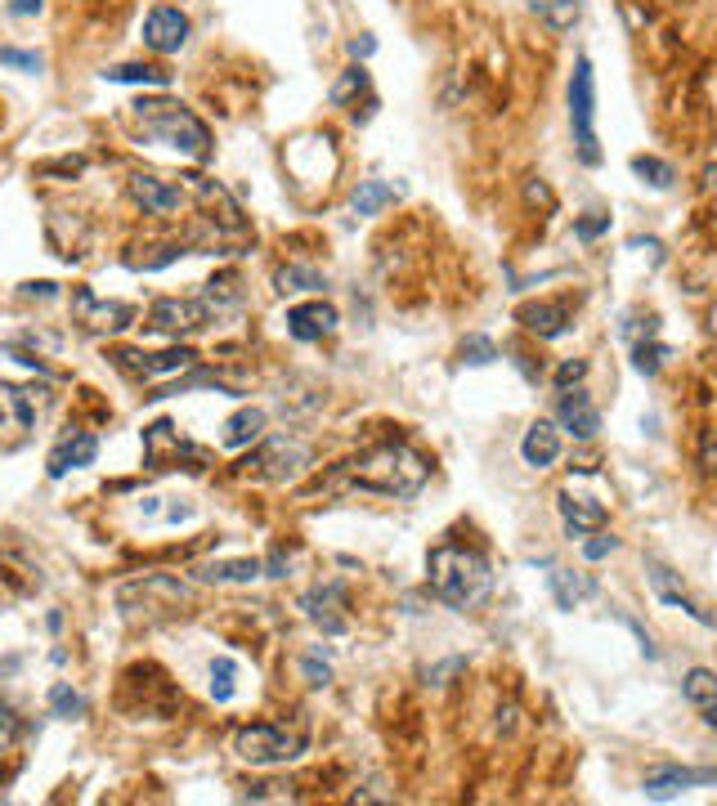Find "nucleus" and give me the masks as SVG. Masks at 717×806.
I'll return each instance as SVG.
<instances>
[{
	"instance_id": "obj_1",
	"label": "nucleus",
	"mask_w": 717,
	"mask_h": 806,
	"mask_svg": "<svg viewBox=\"0 0 717 806\" xmlns=\"http://www.w3.org/2000/svg\"><path fill=\"white\" fill-rule=\"evenodd\" d=\"M337 480L346 489L377 493V498H417L430 480V466L408 444H381V448H368L355 462H346L337 470Z\"/></svg>"
},
{
	"instance_id": "obj_2",
	"label": "nucleus",
	"mask_w": 717,
	"mask_h": 806,
	"mask_svg": "<svg viewBox=\"0 0 717 806\" xmlns=\"http://www.w3.org/2000/svg\"><path fill=\"white\" fill-rule=\"evenodd\" d=\"M426 579H430V592H436L449 609H475V605H485V596L494 587L489 560L475 551V547H462V542H440L436 551H430Z\"/></svg>"
},
{
	"instance_id": "obj_3",
	"label": "nucleus",
	"mask_w": 717,
	"mask_h": 806,
	"mask_svg": "<svg viewBox=\"0 0 717 806\" xmlns=\"http://www.w3.org/2000/svg\"><path fill=\"white\" fill-rule=\"evenodd\" d=\"M135 108V126L143 130V139H158V144L184 153L188 162H207L211 157V130L175 100H139Z\"/></svg>"
},
{
	"instance_id": "obj_4",
	"label": "nucleus",
	"mask_w": 717,
	"mask_h": 806,
	"mask_svg": "<svg viewBox=\"0 0 717 806\" xmlns=\"http://www.w3.org/2000/svg\"><path fill=\"white\" fill-rule=\"evenodd\" d=\"M188 600H194V587L171 574H143L117 592V609L126 619H139V614H175Z\"/></svg>"
},
{
	"instance_id": "obj_5",
	"label": "nucleus",
	"mask_w": 717,
	"mask_h": 806,
	"mask_svg": "<svg viewBox=\"0 0 717 806\" xmlns=\"http://www.w3.org/2000/svg\"><path fill=\"white\" fill-rule=\"evenodd\" d=\"M592 117H597L592 63H588V59H579V63H574V77H569V126H574V149H579V162H583V166H597V162H601Z\"/></svg>"
},
{
	"instance_id": "obj_6",
	"label": "nucleus",
	"mask_w": 717,
	"mask_h": 806,
	"mask_svg": "<svg viewBox=\"0 0 717 806\" xmlns=\"http://www.w3.org/2000/svg\"><path fill=\"white\" fill-rule=\"evenodd\" d=\"M305 466H310V448L301 440L274 435V440H261V448L243 462V476H256L265 484H287V480H297Z\"/></svg>"
},
{
	"instance_id": "obj_7",
	"label": "nucleus",
	"mask_w": 717,
	"mask_h": 806,
	"mask_svg": "<svg viewBox=\"0 0 717 806\" xmlns=\"http://www.w3.org/2000/svg\"><path fill=\"white\" fill-rule=\"evenodd\" d=\"M233 752L252 767H278V762H292L301 752V739L274 722H256V726H243L233 735Z\"/></svg>"
},
{
	"instance_id": "obj_8",
	"label": "nucleus",
	"mask_w": 717,
	"mask_h": 806,
	"mask_svg": "<svg viewBox=\"0 0 717 806\" xmlns=\"http://www.w3.org/2000/svg\"><path fill=\"white\" fill-rule=\"evenodd\" d=\"M211 323V305L203 301H184V296H166L149 309V327L162 331V337H194Z\"/></svg>"
},
{
	"instance_id": "obj_9",
	"label": "nucleus",
	"mask_w": 717,
	"mask_h": 806,
	"mask_svg": "<svg viewBox=\"0 0 717 806\" xmlns=\"http://www.w3.org/2000/svg\"><path fill=\"white\" fill-rule=\"evenodd\" d=\"M45 390H36V386H10V382H0V435L5 440H23L32 425H36V417H41V399Z\"/></svg>"
},
{
	"instance_id": "obj_10",
	"label": "nucleus",
	"mask_w": 717,
	"mask_h": 806,
	"mask_svg": "<svg viewBox=\"0 0 717 806\" xmlns=\"http://www.w3.org/2000/svg\"><path fill=\"white\" fill-rule=\"evenodd\" d=\"M143 457H149L153 470H175V462H184V457L194 462L198 470L207 466V453L194 448V444H184V440L175 435L171 421H158V425H149V431H143Z\"/></svg>"
},
{
	"instance_id": "obj_11",
	"label": "nucleus",
	"mask_w": 717,
	"mask_h": 806,
	"mask_svg": "<svg viewBox=\"0 0 717 806\" xmlns=\"http://www.w3.org/2000/svg\"><path fill=\"white\" fill-rule=\"evenodd\" d=\"M108 359H113L122 372L139 376V382H158V376H175V372H184V367H194V350H184V346H175V350H162V354H143V350H113Z\"/></svg>"
},
{
	"instance_id": "obj_12",
	"label": "nucleus",
	"mask_w": 717,
	"mask_h": 806,
	"mask_svg": "<svg viewBox=\"0 0 717 806\" xmlns=\"http://www.w3.org/2000/svg\"><path fill=\"white\" fill-rule=\"evenodd\" d=\"M135 318V309L126 301H100L90 288H72V323H81L85 331H122Z\"/></svg>"
},
{
	"instance_id": "obj_13",
	"label": "nucleus",
	"mask_w": 717,
	"mask_h": 806,
	"mask_svg": "<svg viewBox=\"0 0 717 806\" xmlns=\"http://www.w3.org/2000/svg\"><path fill=\"white\" fill-rule=\"evenodd\" d=\"M188 32H194V23H188V14L175 5H158L143 19V45H149L153 55H180L188 45Z\"/></svg>"
},
{
	"instance_id": "obj_14",
	"label": "nucleus",
	"mask_w": 717,
	"mask_h": 806,
	"mask_svg": "<svg viewBox=\"0 0 717 806\" xmlns=\"http://www.w3.org/2000/svg\"><path fill=\"white\" fill-rule=\"evenodd\" d=\"M130 198L143 207V215H175L184 207V188L162 175H130Z\"/></svg>"
},
{
	"instance_id": "obj_15",
	"label": "nucleus",
	"mask_w": 717,
	"mask_h": 806,
	"mask_svg": "<svg viewBox=\"0 0 717 806\" xmlns=\"http://www.w3.org/2000/svg\"><path fill=\"white\" fill-rule=\"evenodd\" d=\"M342 600H346L342 583H323V587L305 592L301 609H305V619H310V623H319V628H323L327 636H342V632L350 628V619L342 614Z\"/></svg>"
},
{
	"instance_id": "obj_16",
	"label": "nucleus",
	"mask_w": 717,
	"mask_h": 806,
	"mask_svg": "<svg viewBox=\"0 0 717 806\" xmlns=\"http://www.w3.org/2000/svg\"><path fill=\"white\" fill-rule=\"evenodd\" d=\"M337 323H342V314L327 301H305V305L287 309V331H292L297 341H323V337L337 331Z\"/></svg>"
},
{
	"instance_id": "obj_17",
	"label": "nucleus",
	"mask_w": 717,
	"mask_h": 806,
	"mask_svg": "<svg viewBox=\"0 0 717 806\" xmlns=\"http://www.w3.org/2000/svg\"><path fill=\"white\" fill-rule=\"evenodd\" d=\"M556 506H560V519H565L569 538H588V534H601L605 529V506L592 502V498H583V493H569L565 489L556 498Z\"/></svg>"
},
{
	"instance_id": "obj_18",
	"label": "nucleus",
	"mask_w": 717,
	"mask_h": 806,
	"mask_svg": "<svg viewBox=\"0 0 717 806\" xmlns=\"http://www.w3.org/2000/svg\"><path fill=\"white\" fill-rule=\"evenodd\" d=\"M94 453H100V440H94L90 431H72V435H63V440L55 444V453H50V462H45V470H50V480H63L68 470L90 466Z\"/></svg>"
},
{
	"instance_id": "obj_19",
	"label": "nucleus",
	"mask_w": 717,
	"mask_h": 806,
	"mask_svg": "<svg viewBox=\"0 0 717 806\" xmlns=\"http://www.w3.org/2000/svg\"><path fill=\"white\" fill-rule=\"evenodd\" d=\"M556 417H560V431H569L574 440H597V431H601V412L583 390H565Z\"/></svg>"
},
{
	"instance_id": "obj_20",
	"label": "nucleus",
	"mask_w": 717,
	"mask_h": 806,
	"mask_svg": "<svg viewBox=\"0 0 717 806\" xmlns=\"http://www.w3.org/2000/svg\"><path fill=\"white\" fill-rule=\"evenodd\" d=\"M530 331H539L543 341H556V337H565V331L574 327V314H569V305L565 301H539V305H524L520 314H516Z\"/></svg>"
},
{
	"instance_id": "obj_21",
	"label": "nucleus",
	"mask_w": 717,
	"mask_h": 806,
	"mask_svg": "<svg viewBox=\"0 0 717 806\" xmlns=\"http://www.w3.org/2000/svg\"><path fill=\"white\" fill-rule=\"evenodd\" d=\"M695 784H717V767H708V771H691V767H663V771L646 775V797L663 802V797H678L682 789H695Z\"/></svg>"
},
{
	"instance_id": "obj_22",
	"label": "nucleus",
	"mask_w": 717,
	"mask_h": 806,
	"mask_svg": "<svg viewBox=\"0 0 717 806\" xmlns=\"http://www.w3.org/2000/svg\"><path fill=\"white\" fill-rule=\"evenodd\" d=\"M520 457H524V466H534V470L556 466V457H560V431H556L552 421H534L530 431H524V440H520Z\"/></svg>"
},
{
	"instance_id": "obj_23",
	"label": "nucleus",
	"mask_w": 717,
	"mask_h": 806,
	"mask_svg": "<svg viewBox=\"0 0 717 806\" xmlns=\"http://www.w3.org/2000/svg\"><path fill=\"white\" fill-rule=\"evenodd\" d=\"M188 188L198 194V202L207 207V211H216L211 220H220L224 229H243V215H238V202L224 194V188L216 184V179H207V175H188Z\"/></svg>"
},
{
	"instance_id": "obj_24",
	"label": "nucleus",
	"mask_w": 717,
	"mask_h": 806,
	"mask_svg": "<svg viewBox=\"0 0 717 806\" xmlns=\"http://www.w3.org/2000/svg\"><path fill=\"white\" fill-rule=\"evenodd\" d=\"M261 574H265V564H261L256 556L207 560V564L198 569V579H203V583H252V579H261Z\"/></svg>"
},
{
	"instance_id": "obj_25",
	"label": "nucleus",
	"mask_w": 717,
	"mask_h": 806,
	"mask_svg": "<svg viewBox=\"0 0 717 806\" xmlns=\"http://www.w3.org/2000/svg\"><path fill=\"white\" fill-rule=\"evenodd\" d=\"M265 408H243V412H233L229 421H224V448H247V444H256L261 435H265Z\"/></svg>"
},
{
	"instance_id": "obj_26",
	"label": "nucleus",
	"mask_w": 717,
	"mask_h": 806,
	"mask_svg": "<svg viewBox=\"0 0 717 806\" xmlns=\"http://www.w3.org/2000/svg\"><path fill=\"white\" fill-rule=\"evenodd\" d=\"M650 583H655V592H659V600H663V605H678V609H686L691 619H695V623H704V628L713 623L708 614H704V609H699V605H695V600H691V596H686V592L673 583V574H668L663 564H650Z\"/></svg>"
},
{
	"instance_id": "obj_27",
	"label": "nucleus",
	"mask_w": 717,
	"mask_h": 806,
	"mask_svg": "<svg viewBox=\"0 0 717 806\" xmlns=\"http://www.w3.org/2000/svg\"><path fill=\"white\" fill-rule=\"evenodd\" d=\"M104 81H113V85H171V72H162L153 63H117V68H104Z\"/></svg>"
},
{
	"instance_id": "obj_28",
	"label": "nucleus",
	"mask_w": 717,
	"mask_h": 806,
	"mask_svg": "<svg viewBox=\"0 0 717 806\" xmlns=\"http://www.w3.org/2000/svg\"><path fill=\"white\" fill-rule=\"evenodd\" d=\"M400 198V188H391V184H381V179H363L359 188H355V198H350V207H355V215H377L381 207H391Z\"/></svg>"
},
{
	"instance_id": "obj_29",
	"label": "nucleus",
	"mask_w": 717,
	"mask_h": 806,
	"mask_svg": "<svg viewBox=\"0 0 717 806\" xmlns=\"http://www.w3.org/2000/svg\"><path fill=\"white\" fill-rule=\"evenodd\" d=\"M534 14L547 19V27L556 32H569L583 14V0H534Z\"/></svg>"
},
{
	"instance_id": "obj_30",
	"label": "nucleus",
	"mask_w": 717,
	"mask_h": 806,
	"mask_svg": "<svg viewBox=\"0 0 717 806\" xmlns=\"http://www.w3.org/2000/svg\"><path fill=\"white\" fill-rule=\"evenodd\" d=\"M552 592H556V605L560 609H574L583 596H592V579L569 574V569H556V574H552Z\"/></svg>"
},
{
	"instance_id": "obj_31",
	"label": "nucleus",
	"mask_w": 717,
	"mask_h": 806,
	"mask_svg": "<svg viewBox=\"0 0 717 806\" xmlns=\"http://www.w3.org/2000/svg\"><path fill=\"white\" fill-rule=\"evenodd\" d=\"M274 288H278L282 296H287V292H319V288H327V278H323L319 269H301V265H287V269H278Z\"/></svg>"
},
{
	"instance_id": "obj_32",
	"label": "nucleus",
	"mask_w": 717,
	"mask_h": 806,
	"mask_svg": "<svg viewBox=\"0 0 717 806\" xmlns=\"http://www.w3.org/2000/svg\"><path fill=\"white\" fill-rule=\"evenodd\" d=\"M682 694H686L691 703H713V699H717V673H708V668H691V673H686V681H682Z\"/></svg>"
},
{
	"instance_id": "obj_33",
	"label": "nucleus",
	"mask_w": 717,
	"mask_h": 806,
	"mask_svg": "<svg viewBox=\"0 0 717 806\" xmlns=\"http://www.w3.org/2000/svg\"><path fill=\"white\" fill-rule=\"evenodd\" d=\"M50 708H55V717H63V722H77V717H85V699L68 686V681H59L55 690H50Z\"/></svg>"
},
{
	"instance_id": "obj_34",
	"label": "nucleus",
	"mask_w": 717,
	"mask_h": 806,
	"mask_svg": "<svg viewBox=\"0 0 717 806\" xmlns=\"http://www.w3.org/2000/svg\"><path fill=\"white\" fill-rule=\"evenodd\" d=\"M633 171H637V175H641V184H650V188H673V179H678V175H673V166L659 162V157H646V153H641V157H633Z\"/></svg>"
},
{
	"instance_id": "obj_35",
	"label": "nucleus",
	"mask_w": 717,
	"mask_h": 806,
	"mask_svg": "<svg viewBox=\"0 0 717 806\" xmlns=\"http://www.w3.org/2000/svg\"><path fill=\"white\" fill-rule=\"evenodd\" d=\"M458 354H462V363H471V367H485V363H494V359H498V346H494L489 337H481V331H471Z\"/></svg>"
},
{
	"instance_id": "obj_36",
	"label": "nucleus",
	"mask_w": 717,
	"mask_h": 806,
	"mask_svg": "<svg viewBox=\"0 0 717 806\" xmlns=\"http://www.w3.org/2000/svg\"><path fill=\"white\" fill-rule=\"evenodd\" d=\"M359 90H368V72L363 68H346V77L332 85V104H350Z\"/></svg>"
},
{
	"instance_id": "obj_37",
	"label": "nucleus",
	"mask_w": 717,
	"mask_h": 806,
	"mask_svg": "<svg viewBox=\"0 0 717 806\" xmlns=\"http://www.w3.org/2000/svg\"><path fill=\"white\" fill-rule=\"evenodd\" d=\"M211 694H216V703L233 699V658H216L211 663Z\"/></svg>"
},
{
	"instance_id": "obj_38",
	"label": "nucleus",
	"mask_w": 717,
	"mask_h": 806,
	"mask_svg": "<svg viewBox=\"0 0 717 806\" xmlns=\"http://www.w3.org/2000/svg\"><path fill=\"white\" fill-rule=\"evenodd\" d=\"M207 296H211L216 305H238V301H243V292H238V273L211 278V282H207Z\"/></svg>"
},
{
	"instance_id": "obj_39",
	"label": "nucleus",
	"mask_w": 717,
	"mask_h": 806,
	"mask_svg": "<svg viewBox=\"0 0 717 806\" xmlns=\"http://www.w3.org/2000/svg\"><path fill=\"white\" fill-rule=\"evenodd\" d=\"M0 63H5V68H19V72H41V68H45V59H41V55H32V50H14V45H0Z\"/></svg>"
},
{
	"instance_id": "obj_40",
	"label": "nucleus",
	"mask_w": 717,
	"mask_h": 806,
	"mask_svg": "<svg viewBox=\"0 0 717 806\" xmlns=\"http://www.w3.org/2000/svg\"><path fill=\"white\" fill-rule=\"evenodd\" d=\"M19 731H23V722H19V713H14V703L0 699V752H10V748H14Z\"/></svg>"
},
{
	"instance_id": "obj_41",
	"label": "nucleus",
	"mask_w": 717,
	"mask_h": 806,
	"mask_svg": "<svg viewBox=\"0 0 717 806\" xmlns=\"http://www.w3.org/2000/svg\"><path fill=\"white\" fill-rule=\"evenodd\" d=\"M633 354H637V359H633V363H637V372L655 376V372L663 367V359H668V354H673V350H668V346H646V341H641V346H637Z\"/></svg>"
},
{
	"instance_id": "obj_42",
	"label": "nucleus",
	"mask_w": 717,
	"mask_h": 806,
	"mask_svg": "<svg viewBox=\"0 0 717 806\" xmlns=\"http://www.w3.org/2000/svg\"><path fill=\"white\" fill-rule=\"evenodd\" d=\"M583 376H588V363H583V359H565V363L556 367V386L569 390V386H579Z\"/></svg>"
},
{
	"instance_id": "obj_43",
	"label": "nucleus",
	"mask_w": 717,
	"mask_h": 806,
	"mask_svg": "<svg viewBox=\"0 0 717 806\" xmlns=\"http://www.w3.org/2000/svg\"><path fill=\"white\" fill-rule=\"evenodd\" d=\"M301 673H305V681H310V686H327V681H332V668H327V663H319L314 654H310V658H301Z\"/></svg>"
},
{
	"instance_id": "obj_44",
	"label": "nucleus",
	"mask_w": 717,
	"mask_h": 806,
	"mask_svg": "<svg viewBox=\"0 0 717 806\" xmlns=\"http://www.w3.org/2000/svg\"><path fill=\"white\" fill-rule=\"evenodd\" d=\"M614 547H618L614 538H605V534H597L592 542H583V556H588V560H605V556H610Z\"/></svg>"
},
{
	"instance_id": "obj_45",
	"label": "nucleus",
	"mask_w": 717,
	"mask_h": 806,
	"mask_svg": "<svg viewBox=\"0 0 717 806\" xmlns=\"http://www.w3.org/2000/svg\"><path fill=\"white\" fill-rule=\"evenodd\" d=\"M524 198H530V202H543L547 211L556 207V198H552V188H547V184H539V179H530V184H524Z\"/></svg>"
},
{
	"instance_id": "obj_46",
	"label": "nucleus",
	"mask_w": 717,
	"mask_h": 806,
	"mask_svg": "<svg viewBox=\"0 0 717 806\" xmlns=\"http://www.w3.org/2000/svg\"><path fill=\"white\" fill-rule=\"evenodd\" d=\"M605 229H610V215H601V220H583V224H579V229H574V233H579V238H583V243H592V238H597V233H605Z\"/></svg>"
},
{
	"instance_id": "obj_47",
	"label": "nucleus",
	"mask_w": 717,
	"mask_h": 806,
	"mask_svg": "<svg viewBox=\"0 0 717 806\" xmlns=\"http://www.w3.org/2000/svg\"><path fill=\"white\" fill-rule=\"evenodd\" d=\"M45 10V0H10V14L14 19H32V14H41Z\"/></svg>"
},
{
	"instance_id": "obj_48",
	"label": "nucleus",
	"mask_w": 717,
	"mask_h": 806,
	"mask_svg": "<svg viewBox=\"0 0 717 806\" xmlns=\"http://www.w3.org/2000/svg\"><path fill=\"white\" fill-rule=\"evenodd\" d=\"M23 296H36V301H50V296H59V288H55V282H23Z\"/></svg>"
},
{
	"instance_id": "obj_49",
	"label": "nucleus",
	"mask_w": 717,
	"mask_h": 806,
	"mask_svg": "<svg viewBox=\"0 0 717 806\" xmlns=\"http://www.w3.org/2000/svg\"><path fill=\"white\" fill-rule=\"evenodd\" d=\"M372 50H377V40H372V36H359V40H350V55H355V59H368Z\"/></svg>"
},
{
	"instance_id": "obj_50",
	"label": "nucleus",
	"mask_w": 717,
	"mask_h": 806,
	"mask_svg": "<svg viewBox=\"0 0 717 806\" xmlns=\"http://www.w3.org/2000/svg\"><path fill=\"white\" fill-rule=\"evenodd\" d=\"M704 470H717V444H713V435L704 440Z\"/></svg>"
},
{
	"instance_id": "obj_51",
	"label": "nucleus",
	"mask_w": 717,
	"mask_h": 806,
	"mask_svg": "<svg viewBox=\"0 0 717 806\" xmlns=\"http://www.w3.org/2000/svg\"><path fill=\"white\" fill-rule=\"evenodd\" d=\"M265 569H269V579H282V569H287V560H282V551H274Z\"/></svg>"
},
{
	"instance_id": "obj_52",
	"label": "nucleus",
	"mask_w": 717,
	"mask_h": 806,
	"mask_svg": "<svg viewBox=\"0 0 717 806\" xmlns=\"http://www.w3.org/2000/svg\"><path fill=\"white\" fill-rule=\"evenodd\" d=\"M704 726H708V731H717V699H713V703H704Z\"/></svg>"
}]
</instances>
